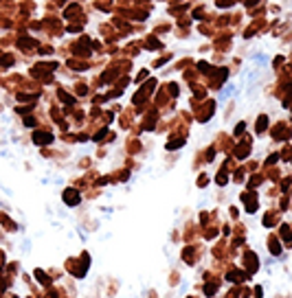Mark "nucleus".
<instances>
[{
  "instance_id": "1",
  "label": "nucleus",
  "mask_w": 292,
  "mask_h": 298,
  "mask_svg": "<svg viewBox=\"0 0 292 298\" xmlns=\"http://www.w3.org/2000/svg\"><path fill=\"white\" fill-rule=\"evenodd\" d=\"M35 140H37V143H48V140H53V136H48V134H35Z\"/></svg>"
},
{
  "instance_id": "2",
  "label": "nucleus",
  "mask_w": 292,
  "mask_h": 298,
  "mask_svg": "<svg viewBox=\"0 0 292 298\" xmlns=\"http://www.w3.org/2000/svg\"><path fill=\"white\" fill-rule=\"evenodd\" d=\"M257 130H259V132H264V130H266V116H261V118H259V125H257Z\"/></svg>"
}]
</instances>
